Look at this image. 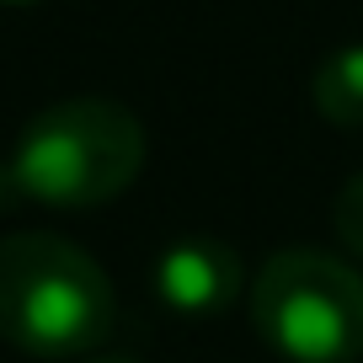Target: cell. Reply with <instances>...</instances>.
Instances as JSON below:
<instances>
[{
  "instance_id": "obj_2",
  "label": "cell",
  "mask_w": 363,
  "mask_h": 363,
  "mask_svg": "<svg viewBox=\"0 0 363 363\" xmlns=\"http://www.w3.org/2000/svg\"><path fill=\"white\" fill-rule=\"evenodd\" d=\"M118 294L107 267L48 230L0 235V342L27 358H91L107 342Z\"/></svg>"
},
{
  "instance_id": "obj_6",
  "label": "cell",
  "mask_w": 363,
  "mask_h": 363,
  "mask_svg": "<svg viewBox=\"0 0 363 363\" xmlns=\"http://www.w3.org/2000/svg\"><path fill=\"white\" fill-rule=\"evenodd\" d=\"M331 225H337L342 246H347L352 257H358V267H363V171L342 182L337 203H331Z\"/></svg>"
},
{
  "instance_id": "obj_4",
  "label": "cell",
  "mask_w": 363,
  "mask_h": 363,
  "mask_svg": "<svg viewBox=\"0 0 363 363\" xmlns=\"http://www.w3.org/2000/svg\"><path fill=\"white\" fill-rule=\"evenodd\" d=\"M240 294V251L219 235H182L155 257V299L182 320H214Z\"/></svg>"
},
{
  "instance_id": "obj_3",
  "label": "cell",
  "mask_w": 363,
  "mask_h": 363,
  "mask_svg": "<svg viewBox=\"0 0 363 363\" xmlns=\"http://www.w3.org/2000/svg\"><path fill=\"white\" fill-rule=\"evenodd\" d=\"M251 326L284 363L363 358V272L315 246H289L251 278Z\"/></svg>"
},
{
  "instance_id": "obj_5",
  "label": "cell",
  "mask_w": 363,
  "mask_h": 363,
  "mask_svg": "<svg viewBox=\"0 0 363 363\" xmlns=\"http://www.w3.org/2000/svg\"><path fill=\"white\" fill-rule=\"evenodd\" d=\"M310 102L326 123L363 128V43H342L310 75Z\"/></svg>"
},
{
  "instance_id": "obj_8",
  "label": "cell",
  "mask_w": 363,
  "mask_h": 363,
  "mask_svg": "<svg viewBox=\"0 0 363 363\" xmlns=\"http://www.w3.org/2000/svg\"><path fill=\"white\" fill-rule=\"evenodd\" d=\"M0 6H33V0H0Z\"/></svg>"
},
{
  "instance_id": "obj_7",
  "label": "cell",
  "mask_w": 363,
  "mask_h": 363,
  "mask_svg": "<svg viewBox=\"0 0 363 363\" xmlns=\"http://www.w3.org/2000/svg\"><path fill=\"white\" fill-rule=\"evenodd\" d=\"M80 363H139V358H128V352H91V358H80Z\"/></svg>"
},
{
  "instance_id": "obj_1",
  "label": "cell",
  "mask_w": 363,
  "mask_h": 363,
  "mask_svg": "<svg viewBox=\"0 0 363 363\" xmlns=\"http://www.w3.org/2000/svg\"><path fill=\"white\" fill-rule=\"evenodd\" d=\"M150 134L118 96H65L16 128L0 160L6 203L102 208L134 187L145 171Z\"/></svg>"
}]
</instances>
